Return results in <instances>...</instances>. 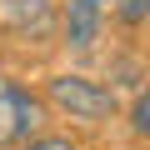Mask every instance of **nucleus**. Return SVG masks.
I'll use <instances>...</instances> for the list:
<instances>
[{
    "instance_id": "f257e3e1",
    "label": "nucleus",
    "mask_w": 150,
    "mask_h": 150,
    "mask_svg": "<svg viewBox=\"0 0 150 150\" xmlns=\"http://www.w3.org/2000/svg\"><path fill=\"white\" fill-rule=\"evenodd\" d=\"M45 100L65 115V120H80V125H100L120 110L115 90L90 80V75H50L45 80Z\"/></svg>"
},
{
    "instance_id": "f03ea898",
    "label": "nucleus",
    "mask_w": 150,
    "mask_h": 150,
    "mask_svg": "<svg viewBox=\"0 0 150 150\" xmlns=\"http://www.w3.org/2000/svg\"><path fill=\"white\" fill-rule=\"evenodd\" d=\"M35 125H40V105H35V95L0 75V150L15 145V140H30Z\"/></svg>"
},
{
    "instance_id": "7ed1b4c3",
    "label": "nucleus",
    "mask_w": 150,
    "mask_h": 150,
    "mask_svg": "<svg viewBox=\"0 0 150 150\" xmlns=\"http://www.w3.org/2000/svg\"><path fill=\"white\" fill-rule=\"evenodd\" d=\"M60 35H65V45L75 55H90L95 40H100V0H65Z\"/></svg>"
},
{
    "instance_id": "20e7f679",
    "label": "nucleus",
    "mask_w": 150,
    "mask_h": 150,
    "mask_svg": "<svg viewBox=\"0 0 150 150\" xmlns=\"http://www.w3.org/2000/svg\"><path fill=\"white\" fill-rule=\"evenodd\" d=\"M10 25L45 35L50 30V0H10Z\"/></svg>"
},
{
    "instance_id": "39448f33",
    "label": "nucleus",
    "mask_w": 150,
    "mask_h": 150,
    "mask_svg": "<svg viewBox=\"0 0 150 150\" xmlns=\"http://www.w3.org/2000/svg\"><path fill=\"white\" fill-rule=\"evenodd\" d=\"M125 120H130V135H135V140H150V90H140V95L130 100V115H125Z\"/></svg>"
},
{
    "instance_id": "423d86ee",
    "label": "nucleus",
    "mask_w": 150,
    "mask_h": 150,
    "mask_svg": "<svg viewBox=\"0 0 150 150\" xmlns=\"http://www.w3.org/2000/svg\"><path fill=\"white\" fill-rule=\"evenodd\" d=\"M115 20L120 25H145L150 20V0H115Z\"/></svg>"
},
{
    "instance_id": "0eeeda50",
    "label": "nucleus",
    "mask_w": 150,
    "mask_h": 150,
    "mask_svg": "<svg viewBox=\"0 0 150 150\" xmlns=\"http://www.w3.org/2000/svg\"><path fill=\"white\" fill-rule=\"evenodd\" d=\"M20 150H75V145H70L65 135H30Z\"/></svg>"
}]
</instances>
